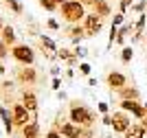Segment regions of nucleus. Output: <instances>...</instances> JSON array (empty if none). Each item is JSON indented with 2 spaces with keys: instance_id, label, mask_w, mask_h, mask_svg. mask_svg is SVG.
<instances>
[{
  "instance_id": "nucleus-1",
  "label": "nucleus",
  "mask_w": 147,
  "mask_h": 138,
  "mask_svg": "<svg viewBox=\"0 0 147 138\" xmlns=\"http://www.w3.org/2000/svg\"><path fill=\"white\" fill-rule=\"evenodd\" d=\"M70 123H75V125H81V127H86V129H90V127L97 123V114H94L90 108H86L84 103H79V101H70Z\"/></svg>"
},
{
  "instance_id": "nucleus-2",
  "label": "nucleus",
  "mask_w": 147,
  "mask_h": 138,
  "mask_svg": "<svg viewBox=\"0 0 147 138\" xmlns=\"http://www.w3.org/2000/svg\"><path fill=\"white\" fill-rule=\"evenodd\" d=\"M59 9H61V15H64V20L68 24H79L86 18V7L81 5V2H77V0H68Z\"/></svg>"
},
{
  "instance_id": "nucleus-3",
  "label": "nucleus",
  "mask_w": 147,
  "mask_h": 138,
  "mask_svg": "<svg viewBox=\"0 0 147 138\" xmlns=\"http://www.w3.org/2000/svg\"><path fill=\"white\" fill-rule=\"evenodd\" d=\"M57 132L61 134L64 138H92V132L90 129H86V127H81V125H75V123H61V125L55 127Z\"/></svg>"
},
{
  "instance_id": "nucleus-4",
  "label": "nucleus",
  "mask_w": 147,
  "mask_h": 138,
  "mask_svg": "<svg viewBox=\"0 0 147 138\" xmlns=\"http://www.w3.org/2000/svg\"><path fill=\"white\" fill-rule=\"evenodd\" d=\"M13 59L20 61V64H24V66H31L33 61H35V53H33V48L26 46V44H16L11 50Z\"/></svg>"
},
{
  "instance_id": "nucleus-5",
  "label": "nucleus",
  "mask_w": 147,
  "mask_h": 138,
  "mask_svg": "<svg viewBox=\"0 0 147 138\" xmlns=\"http://www.w3.org/2000/svg\"><path fill=\"white\" fill-rule=\"evenodd\" d=\"M81 24H84L86 37H94V35H99V33H101V29H103V18H99L97 13H88Z\"/></svg>"
},
{
  "instance_id": "nucleus-6",
  "label": "nucleus",
  "mask_w": 147,
  "mask_h": 138,
  "mask_svg": "<svg viewBox=\"0 0 147 138\" xmlns=\"http://www.w3.org/2000/svg\"><path fill=\"white\" fill-rule=\"evenodd\" d=\"M129 125H132V120H129L127 112H123V110L112 112V123H110V127H112L117 134H125V132L129 129Z\"/></svg>"
},
{
  "instance_id": "nucleus-7",
  "label": "nucleus",
  "mask_w": 147,
  "mask_h": 138,
  "mask_svg": "<svg viewBox=\"0 0 147 138\" xmlns=\"http://www.w3.org/2000/svg\"><path fill=\"white\" fill-rule=\"evenodd\" d=\"M11 118H13V125L24 127L26 123H31V112L22 105V103H16L13 110H11Z\"/></svg>"
},
{
  "instance_id": "nucleus-8",
  "label": "nucleus",
  "mask_w": 147,
  "mask_h": 138,
  "mask_svg": "<svg viewBox=\"0 0 147 138\" xmlns=\"http://www.w3.org/2000/svg\"><path fill=\"white\" fill-rule=\"evenodd\" d=\"M105 83H108V88L114 92V90L125 88V85H127V79H125V75H123V72L112 70V72H108V75H105Z\"/></svg>"
},
{
  "instance_id": "nucleus-9",
  "label": "nucleus",
  "mask_w": 147,
  "mask_h": 138,
  "mask_svg": "<svg viewBox=\"0 0 147 138\" xmlns=\"http://www.w3.org/2000/svg\"><path fill=\"white\" fill-rule=\"evenodd\" d=\"M119 105H121V110H123V112H132V114H134L136 118H141V120L147 116L145 105H143L141 101H121Z\"/></svg>"
},
{
  "instance_id": "nucleus-10",
  "label": "nucleus",
  "mask_w": 147,
  "mask_h": 138,
  "mask_svg": "<svg viewBox=\"0 0 147 138\" xmlns=\"http://www.w3.org/2000/svg\"><path fill=\"white\" fill-rule=\"evenodd\" d=\"M16 77H18L20 83H24V85H33L37 81V70L33 66H24V68H20L18 72H16Z\"/></svg>"
},
{
  "instance_id": "nucleus-11",
  "label": "nucleus",
  "mask_w": 147,
  "mask_h": 138,
  "mask_svg": "<svg viewBox=\"0 0 147 138\" xmlns=\"http://www.w3.org/2000/svg\"><path fill=\"white\" fill-rule=\"evenodd\" d=\"M117 94L121 96V101H141V90H136L132 85H125V88L117 90Z\"/></svg>"
},
{
  "instance_id": "nucleus-12",
  "label": "nucleus",
  "mask_w": 147,
  "mask_h": 138,
  "mask_svg": "<svg viewBox=\"0 0 147 138\" xmlns=\"http://www.w3.org/2000/svg\"><path fill=\"white\" fill-rule=\"evenodd\" d=\"M22 105L29 110L31 114H35V112H37V96L33 94L31 90H24V92H22Z\"/></svg>"
},
{
  "instance_id": "nucleus-13",
  "label": "nucleus",
  "mask_w": 147,
  "mask_h": 138,
  "mask_svg": "<svg viewBox=\"0 0 147 138\" xmlns=\"http://www.w3.org/2000/svg\"><path fill=\"white\" fill-rule=\"evenodd\" d=\"M90 9H92V13H97L99 18H108V15H110V13H112L110 5H108L105 0H94Z\"/></svg>"
},
{
  "instance_id": "nucleus-14",
  "label": "nucleus",
  "mask_w": 147,
  "mask_h": 138,
  "mask_svg": "<svg viewBox=\"0 0 147 138\" xmlns=\"http://www.w3.org/2000/svg\"><path fill=\"white\" fill-rule=\"evenodd\" d=\"M68 37L73 40L75 44H79L84 37H86V31H84V24H73L70 29H68Z\"/></svg>"
},
{
  "instance_id": "nucleus-15",
  "label": "nucleus",
  "mask_w": 147,
  "mask_h": 138,
  "mask_svg": "<svg viewBox=\"0 0 147 138\" xmlns=\"http://www.w3.org/2000/svg\"><path fill=\"white\" fill-rule=\"evenodd\" d=\"M123 138H145V129H143L141 123H136V125H129V129L123 134Z\"/></svg>"
},
{
  "instance_id": "nucleus-16",
  "label": "nucleus",
  "mask_w": 147,
  "mask_h": 138,
  "mask_svg": "<svg viewBox=\"0 0 147 138\" xmlns=\"http://www.w3.org/2000/svg\"><path fill=\"white\" fill-rule=\"evenodd\" d=\"M37 134H40V127H37L35 120H31V123H26L22 127V136L24 138H37Z\"/></svg>"
},
{
  "instance_id": "nucleus-17",
  "label": "nucleus",
  "mask_w": 147,
  "mask_h": 138,
  "mask_svg": "<svg viewBox=\"0 0 147 138\" xmlns=\"http://www.w3.org/2000/svg\"><path fill=\"white\" fill-rule=\"evenodd\" d=\"M2 42L9 44V46H16V31H13V26H5L2 29Z\"/></svg>"
},
{
  "instance_id": "nucleus-18",
  "label": "nucleus",
  "mask_w": 147,
  "mask_h": 138,
  "mask_svg": "<svg viewBox=\"0 0 147 138\" xmlns=\"http://www.w3.org/2000/svg\"><path fill=\"white\" fill-rule=\"evenodd\" d=\"M0 118H2V123H5L7 134H11V132H13V118L9 116V112H7L5 108H0Z\"/></svg>"
},
{
  "instance_id": "nucleus-19",
  "label": "nucleus",
  "mask_w": 147,
  "mask_h": 138,
  "mask_svg": "<svg viewBox=\"0 0 147 138\" xmlns=\"http://www.w3.org/2000/svg\"><path fill=\"white\" fill-rule=\"evenodd\" d=\"M40 44H42V48H46V50H51V53H57V46H55V42H53L51 37L42 35L40 37Z\"/></svg>"
},
{
  "instance_id": "nucleus-20",
  "label": "nucleus",
  "mask_w": 147,
  "mask_h": 138,
  "mask_svg": "<svg viewBox=\"0 0 147 138\" xmlns=\"http://www.w3.org/2000/svg\"><path fill=\"white\" fill-rule=\"evenodd\" d=\"M40 5H42V9H46V11H57L59 9V0H40Z\"/></svg>"
},
{
  "instance_id": "nucleus-21",
  "label": "nucleus",
  "mask_w": 147,
  "mask_h": 138,
  "mask_svg": "<svg viewBox=\"0 0 147 138\" xmlns=\"http://www.w3.org/2000/svg\"><path fill=\"white\" fill-rule=\"evenodd\" d=\"M132 57H134L132 46H125V48H123V53H121V61H123V64H129V61H132Z\"/></svg>"
},
{
  "instance_id": "nucleus-22",
  "label": "nucleus",
  "mask_w": 147,
  "mask_h": 138,
  "mask_svg": "<svg viewBox=\"0 0 147 138\" xmlns=\"http://www.w3.org/2000/svg\"><path fill=\"white\" fill-rule=\"evenodd\" d=\"M57 57L64 59V61H68V59H73L75 55H73V50H68V48H59V50H57Z\"/></svg>"
},
{
  "instance_id": "nucleus-23",
  "label": "nucleus",
  "mask_w": 147,
  "mask_h": 138,
  "mask_svg": "<svg viewBox=\"0 0 147 138\" xmlns=\"http://www.w3.org/2000/svg\"><path fill=\"white\" fill-rule=\"evenodd\" d=\"M145 9H147V2H145V0H138L136 5H132V11H136V13H145Z\"/></svg>"
},
{
  "instance_id": "nucleus-24",
  "label": "nucleus",
  "mask_w": 147,
  "mask_h": 138,
  "mask_svg": "<svg viewBox=\"0 0 147 138\" xmlns=\"http://www.w3.org/2000/svg\"><path fill=\"white\" fill-rule=\"evenodd\" d=\"M132 2H134V0H119V11L125 13L129 7H132Z\"/></svg>"
},
{
  "instance_id": "nucleus-25",
  "label": "nucleus",
  "mask_w": 147,
  "mask_h": 138,
  "mask_svg": "<svg viewBox=\"0 0 147 138\" xmlns=\"http://www.w3.org/2000/svg\"><path fill=\"white\" fill-rule=\"evenodd\" d=\"M7 5L11 7V9H13L16 13H22V5H20L18 0H7Z\"/></svg>"
},
{
  "instance_id": "nucleus-26",
  "label": "nucleus",
  "mask_w": 147,
  "mask_h": 138,
  "mask_svg": "<svg viewBox=\"0 0 147 138\" xmlns=\"http://www.w3.org/2000/svg\"><path fill=\"white\" fill-rule=\"evenodd\" d=\"M79 75L81 77H88V75H90V64H86V61L79 64Z\"/></svg>"
},
{
  "instance_id": "nucleus-27",
  "label": "nucleus",
  "mask_w": 147,
  "mask_h": 138,
  "mask_svg": "<svg viewBox=\"0 0 147 138\" xmlns=\"http://www.w3.org/2000/svg\"><path fill=\"white\" fill-rule=\"evenodd\" d=\"M46 26H49V29H53V31H57V29H59V22H57L55 18H51V20H46Z\"/></svg>"
},
{
  "instance_id": "nucleus-28",
  "label": "nucleus",
  "mask_w": 147,
  "mask_h": 138,
  "mask_svg": "<svg viewBox=\"0 0 147 138\" xmlns=\"http://www.w3.org/2000/svg\"><path fill=\"white\" fill-rule=\"evenodd\" d=\"M97 108H99V112H101V114H110V108H108V103H105V101H101Z\"/></svg>"
},
{
  "instance_id": "nucleus-29",
  "label": "nucleus",
  "mask_w": 147,
  "mask_h": 138,
  "mask_svg": "<svg viewBox=\"0 0 147 138\" xmlns=\"http://www.w3.org/2000/svg\"><path fill=\"white\" fill-rule=\"evenodd\" d=\"M5 57H7V44L0 40V59H5Z\"/></svg>"
},
{
  "instance_id": "nucleus-30",
  "label": "nucleus",
  "mask_w": 147,
  "mask_h": 138,
  "mask_svg": "<svg viewBox=\"0 0 147 138\" xmlns=\"http://www.w3.org/2000/svg\"><path fill=\"white\" fill-rule=\"evenodd\" d=\"M121 22H123V13H117L114 20H112V24H114V26H121Z\"/></svg>"
},
{
  "instance_id": "nucleus-31",
  "label": "nucleus",
  "mask_w": 147,
  "mask_h": 138,
  "mask_svg": "<svg viewBox=\"0 0 147 138\" xmlns=\"http://www.w3.org/2000/svg\"><path fill=\"white\" fill-rule=\"evenodd\" d=\"M46 138H61V134L57 132V129H51V132L46 134Z\"/></svg>"
},
{
  "instance_id": "nucleus-32",
  "label": "nucleus",
  "mask_w": 147,
  "mask_h": 138,
  "mask_svg": "<svg viewBox=\"0 0 147 138\" xmlns=\"http://www.w3.org/2000/svg\"><path fill=\"white\" fill-rule=\"evenodd\" d=\"M101 120H103V125H110V123H112V114H103Z\"/></svg>"
},
{
  "instance_id": "nucleus-33",
  "label": "nucleus",
  "mask_w": 147,
  "mask_h": 138,
  "mask_svg": "<svg viewBox=\"0 0 147 138\" xmlns=\"http://www.w3.org/2000/svg\"><path fill=\"white\" fill-rule=\"evenodd\" d=\"M59 85H61V81H59V79H53V90H59Z\"/></svg>"
},
{
  "instance_id": "nucleus-34",
  "label": "nucleus",
  "mask_w": 147,
  "mask_h": 138,
  "mask_svg": "<svg viewBox=\"0 0 147 138\" xmlns=\"http://www.w3.org/2000/svg\"><path fill=\"white\" fill-rule=\"evenodd\" d=\"M77 2H81L84 7H92V2H94V0H77Z\"/></svg>"
},
{
  "instance_id": "nucleus-35",
  "label": "nucleus",
  "mask_w": 147,
  "mask_h": 138,
  "mask_svg": "<svg viewBox=\"0 0 147 138\" xmlns=\"http://www.w3.org/2000/svg\"><path fill=\"white\" fill-rule=\"evenodd\" d=\"M141 125H143V129H145V134H147V116H145V118L141 120Z\"/></svg>"
},
{
  "instance_id": "nucleus-36",
  "label": "nucleus",
  "mask_w": 147,
  "mask_h": 138,
  "mask_svg": "<svg viewBox=\"0 0 147 138\" xmlns=\"http://www.w3.org/2000/svg\"><path fill=\"white\" fill-rule=\"evenodd\" d=\"M2 29H5V26H2V22H0V33H2Z\"/></svg>"
},
{
  "instance_id": "nucleus-37",
  "label": "nucleus",
  "mask_w": 147,
  "mask_h": 138,
  "mask_svg": "<svg viewBox=\"0 0 147 138\" xmlns=\"http://www.w3.org/2000/svg\"><path fill=\"white\" fill-rule=\"evenodd\" d=\"M64 2H68V0H59V5H64Z\"/></svg>"
},
{
  "instance_id": "nucleus-38",
  "label": "nucleus",
  "mask_w": 147,
  "mask_h": 138,
  "mask_svg": "<svg viewBox=\"0 0 147 138\" xmlns=\"http://www.w3.org/2000/svg\"><path fill=\"white\" fill-rule=\"evenodd\" d=\"M145 44H147V31H145Z\"/></svg>"
},
{
  "instance_id": "nucleus-39",
  "label": "nucleus",
  "mask_w": 147,
  "mask_h": 138,
  "mask_svg": "<svg viewBox=\"0 0 147 138\" xmlns=\"http://www.w3.org/2000/svg\"><path fill=\"white\" fill-rule=\"evenodd\" d=\"M143 105H145V112H147V103H143Z\"/></svg>"
}]
</instances>
